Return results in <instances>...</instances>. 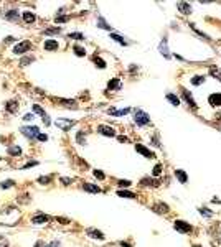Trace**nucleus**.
I'll return each instance as SVG.
<instances>
[{"mask_svg": "<svg viewBox=\"0 0 221 247\" xmlns=\"http://www.w3.org/2000/svg\"><path fill=\"white\" fill-rule=\"evenodd\" d=\"M134 122H136L139 127H144V125H148V124H150V117H148V114H145L144 111H140V109H137Z\"/></svg>", "mask_w": 221, "mask_h": 247, "instance_id": "f257e3e1", "label": "nucleus"}, {"mask_svg": "<svg viewBox=\"0 0 221 247\" xmlns=\"http://www.w3.org/2000/svg\"><path fill=\"white\" fill-rule=\"evenodd\" d=\"M50 221V217H48L46 214H43V213H38V214H35L31 217V222L33 224H45V222Z\"/></svg>", "mask_w": 221, "mask_h": 247, "instance_id": "1a4fd4ad", "label": "nucleus"}, {"mask_svg": "<svg viewBox=\"0 0 221 247\" xmlns=\"http://www.w3.org/2000/svg\"><path fill=\"white\" fill-rule=\"evenodd\" d=\"M61 31V28H46L45 30V35H58V33Z\"/></svg>", "mask_w": 221, "mask_h": 247, "instance_id": "c756f323", "label": "nucleus"}, {"mask_svg": "<svg viewBox=\"0 0 221 247\" xmlns=\"http://www.w3.org/2000/svg\"><path fill=\"white\" fill-rule=\"evenodd\" d=\"M13 180H7V181H3V183H0V188L2 189H5V188H10V186H13Z\"/></svg>", "mask_w": 221, "mask_h": 247, "instance_id": "72a5a7b5", "label": "nucleus"}, {"mask_svg": "<svg viewBox=\"0 0 221 247\" xmlns=\"http://www.w3.org/2000/svg\"><path fill=\"white\" fill-rule=\"evenodd\" d=\"M56 219H58L61 224H69V221L68 219H65V217H56Z\"/></svg>", "mask_w": 221, "mask_h": 247, "instance_id": "3c124183", "label": "nucleus"}, {"mask_svg": "<svg viewBox=\"0 0 221 247\" xmlns=\"http://www.w3.org/2000/svg\"><path fill=\"white\" fill-rule=\"evenodd\" d=\"M76 142H78L79 145H84V144H86V135H84L83 130L78 132V135H76Z\"/></svg>", "mask_w": 221, "mask_h": 247, "instance_id": "a878e982", "label": "nucleus"}, {"mask_svg": "<svg viewBox=\"0 0 221 247\" xmlns=\"http://www.w3.org/2000/svg\"><path fill=\"white\" fill-rule=\"evenodd\" d=\"M55 124H56V127H60L61 130L68 132V130H71V127H73L76 122H74V120H71V119H56Z\"/></svg>", "mask_w": 221, "mask_h": 247, "instance_id": "7ed1b4c3", "label": "nucleus"}, {"mask_svg": "<svg viewBox=\"0 0 221 247\" xmlns=\"http://www.w3.org/2000/svg\"><path fill=\"white\" fill-rule=\"evenodd\" d=\"M68 38H73V40H78V41H83L84 40V35L83 33H78V31H74V33H69Z\"/></svg>", "mask_w": 221, "mask_h": 247, "instance_id": "cd10ccee", "label": "nucleus"}, {"mask_svg": "<svg viewBox=\"0 0 221 247\" xmlns=\"http://www.w3.org/2000/svg\"><path fill=\"white\" fill-rule=\"evenodd\" d=\"M211 74H213V76H216V79H218V81H221V74L218 73V71H215V69H211Z\"/></svg>", "mask_w": 221, "mask_h": 247, "instance_id": "8fccbe9b", "label": "nucleus"}, {"mask_svg": "<svg viewBox=\"0 0 221 247\" xmlns=\"http://www.w3.org/2000/svg\"><path fill=\"white\" fill-rule=\"evenodd\" d=\"M155 208H157L155 211H158V213H167V211H169V206H167V204H162V203L157 204Z\"/></svg>", "mask_w": 221, "mask_h": 247, "instance_id": "473e14b6", "label": "nucleus"}, {"mask_svg": "<svg viewBox=\"0 0 221 247\" xmlns=\"http://www.w3.org/2000/svg\"><path fill=\"white\" fill-rule=\"evenodd\" d=\"M210 102L215 104V106H221V94H213L210 97Z\"/></svg>", "mask_w": 221, "mask_h": 247, "instance_id": "393cba45", "label": "nucleus"}, {"mask_svg": "<svg viewBox=\"0 0 221 247\" xmlns=\"http://www.w3.org/2000/svg\"><path fill=\"white\" fill-rule=\"evenodd\" d=\"M181 94H183V99H185V101L188 102V104H190V106L193 107V109H196V104H195V101H193V97H191L190 94H188V91H185V89H181Z\"/></svg>", "mask_w": 221, "mask_h": 247, "instance_id": "a211bd4d", "label": "nucleus"}, {"mask_svg": "<svg viewBox=\"0 0 221 247\" xmlns=\"http://www.w3.org/2000/svg\"><path fill=\"white\" fill-rule=\"evenodd\" d=\"M98 134L106 135V137H116V130L109 125H99L98 127Z\"/></svg>", "mask_w": 221, "mask_h": 247, "instance_id": "423d86ee", "label": "nucleus"}, {"mask_svg": "<svg viewBox=\"0 0 221 247\" xmlns=\"http://www.w3.org/2000/svg\"><path fill=\"white\" fill-rule=\"evenodd\" d=\"M33 119H35V115H33V114H27L25 117H23V120H27V122H30V120H33Z\"/></svg>", "mask_w": 221, "mask_h": 247, "instance_id": "49530a36", "label": "nucleus"}, {"mask_svg": "<svg viewBox=\"0 0 221 247\" xmlns=\"http://www.w3.org/2000/svg\"><path fill=\"white\" fill-rule=\"evenodd\" d=\"M83 189L84 191H89V193H101V188L98 186V184H93V183H84Z\"/></svg>", "mask_w": 221, "mask_h": 247, "instance_id": "ddd939ff", "label": "nucleus"}, {"mask_svg": "<svg viewBox=\"0 0 221 247\" xmlns=\"http://www.w3.org/2000/svg\"><path fill=\"white\" fill-rule=\"evenodd\" d=\"M35 20H36V17H35V13H33V12H23V22H25V23L31 25Z\"/></svg>", "mask_w": 221, "mask_h": 247, "instance_id": "dca6fc26", "label": "nucleus"}, {"mask_svg": "<svg viewBox=\"0 0 221 247\" xmlns=\"http://www.w3.org/2000/svg\"><path fill=\"white\" fill-rule=\"evenodd\" d=\"M5 18L7 20H10V22H18L20 20V15H18V10H8L7 13H5Z\"/></svg>", "mask_w": 221, "mask_h": 247, "instance_id": "9b49d317", "label": "nucleus"}, {"mask_svg": "<svg viewBox=\"0 0 221 247\" xmlns=\"http://www.w3.org/2000/svg\"><path fill=\"white\" fill-rule=\"evenodd\" d=\"M119 186H124V188H127V186H131V181L129 180H119Z\"/></svg>", "mask_w": 221, "mask_h": 247, "instance_id": "79ce46f5", "label": "nucleus"}, {"mask_svg": "<svg viewBox=\"0 0 221 247\" xmlns=\"http://www.w3.org/2000/svg\"><path fill=\"white\" fill-rule=\"evenodd\" d=\"M86 234H88L91 239H98V241H104L106 239L104 234L101 231H98V229H86Z\"/></svg>", "mask_w": 221, "mask_h": 247, "instance_id": "9d476101", "label": "nucleus"}, {"mask_svg": "<svg viewBox=\"0 0 221 247\" xmlns=\"http://www.w3.org/2000/svg\"><path fill=\"white\" fill-rule=\"evenodd\" d=\"M177 7H178V10L183 13V15H188V13H191V7L190 3H185V2H178L177 3Z\"/></svg>", "mask_w": 221, "mask_h": 247, "instance_id": "f8f14e48", "label": "nucleus"}, {"mask_svg": "<svg viewBox=\"0 0 221 247\" xmlns=\"http://www.w3.org/2000/svg\"><path fill=\"white\" fill-rule=\"evenodd\" d=\"M136 150H137V152H139V153H140L142 156H145V158H153V156H155V155H153L150 150H148V148H145V147H144L142 144H136Z\"/></svg>", "mask_w": 221, "mask_h": 247, "instance_id": "6e6552de", "label": "nucleus"}, {"mask_svg": "<svg viewBox=\"0 0 221 247\" xmlns=\"http://www.w3.org/2000/svg\"><path fill=\"white\" fill-rule=\"evenodd\" d=\"M5 111L10 112V114L17 112V111H18V102H17V101H8V102L5 104Z\"/></svg>", "mask_w": 221, "mask_h": 247, "instance_id": "2eb2a0df", "label": "nucleus"}, {"mask_svg": "<svg viewBox=\"0 0 221 247\" xmlns=\"http://www.w3.org/2000/svg\"><path fill=\"white\" fill-rule=\"evenodd\" d=\"M0 140H2V135H0Z\"/></svg>", "mask_w": 221, "mask_h": 247, "instance_id": "4d7b16f0", "label": "nucleus"}, {"mask_svg": "<svg viewBox=\"0 0 221 247\" xmlns=\"http://www.w3.org/2000/svg\"><path fill=\"white\" fill-rule=\"evenodd\" d=\"M8 155H12V156H20V155H22V148H20L18 145L8 147Z\"/></svg>", "mask_w": 221, "mask_h": 247, "instance_id": "f3484780", "label": "nucleus"}, {"mask_svg": "<svg viewBox=\"0 0 221 247\" xmlns=\"http://www.w3.org/2000/svg\"><path fill=\"white\" fill-rule=\"evenodd\" d=\"M121 245H122V247H132L131 244H127V242H124V241L121 242Z\"/></svg>", "mask_w": 221, "mask_h": 247, "instance_id": "6e6d98bb", "label": "nucleus"}, {"mask_svg": "<svg viewBox=\"0 0 221 247\" xmlns=\"http://www.w3.org/2000/svg\"><path fill=\"white\" fill-rule=\"evenodd\" d=\"M195 247H198V245H195Z\"/></svg>", "mask_w": 221, "mask_h": 247, "instance_id": "13d9d810", "label": "nucleus"}, {"mask_svg": "<svg viewBox=\"0 0 221 247\" xmlns=\"http://www.w3.org/2000/svg\"><path fill=\"white\" fill-rule=\"evenodd\" d=\"M173 227L178 232H181V234H188V232H191V226L188 224V222H185V221H175Z\"/></svg>", "mask_w": 221, "mask_h": 247, "instance_id": "39448f33", "label": "nucleus"}, {"mask_svg": "<svg viewBox=\"0 0 221 247\" xmlns=\"http://www.w3.org/2000/svg\"><path fill=\"white\" fill-rule=\"evenodd\" d=\"M50 181H51V176H40L38 178V183L40 184H48Z\"/></svg>", "mask_w": 221, "mask_h": 247, "instance_id": "c9c22d12", "label": "nucleus"}, {"mask_svg": "<svg viewBox=\"0 0 221 247\" xmlns=\"http://www.w3.org/2000/svg\"><path fill=\"white\" fill-rule=\"evenodd\" d=\"M31 61H35V58H33V56H27V58H23V59L20 61V64H22V66H27L28 63H31Z\"/></svg>", "mask_w": 221, "mask_h": 247, "instance_id": "e433bc0d", "label": "nucleus"}, {"mask_svg": "<svg viewBox=\"0 0 221 247\" xmlns=\"http://www.w3.org/2000/svg\"><path fill=\"white\" fill-rule=\"evenodd\" d=\"M46 247H60V242H58V241H53V242H50Z\"/></svg>", "mask_w": 221, "mask_h": 247, "instance_id": "09e8293b", "label": "nucleus"}, {"mask_svg": "<svg viewBox=\"0 0 221 247\" xmlns=\"http://www.w3.org/2000/svg\"><path fill=\"white\" fill-rule=\"evenodd\" d=\"M20 132H22V134L27 137V139H36V137H38V134H40L38 127H35V125H30V127H22V129H20Z\"/></svg>", "mask_w": 221, "mask_h": 247, "instance_id": "20e7f679", "label": "nucleus"}, {"mask_svg": "<svg viewBox=\"0 0 221 247\" xmlns=\"http://www.w3.org/2000/svg\"><path fill=\"white\" fill-rule=\"evenodd\" d=\"M201 83H205V78H203V76H196V78L191 79V84H193V86H200Z\"/></svg>", "mask_w": 221, "mask_h": 247, "instance_id": "7c9ffc66", "label": "nucleus"}, {"mask_svg": "<svg viewBox=\"0 0 221 247\" xmlns=\"http://www.w3.org/2000/svg\"><path fill=\"white\" fill-rule=\"evenodd\" d=\"M98 26L102 28V30H107V31L112 30V28H111V25H107V23H106V20H104L102 17H98Z\"/></svg>", "mask_w": 221, "mask_h": 247, "instance_id": "412c9836", "label": "nucleus"}, {"mask_svg": "<svg viewBox=\"0 0 221 247\" xmlns=\"http://www.w3.org/2000/svg\"><path fill=\"white\" fill-rule=\"evenodd\" d=\"M93 173H94V176H96V178H99V180H104V173L101 172V170H94Z\"/></svg>", "mask_w": 221, "mask_h": 247, "instance_id": "37998d69", "label": "nucleus"}, {"mask_svg": "<svg viewBox=\"0 0 221 247\" xmlns=\"http://www.w3.org/2000/svg\"><path fill=\"white\" fill-rule=\"evenodd\" d=\"M35 165H38V161H30V163H27L25 167H23V170H27V168H30V167H35Z\"/></svg>", "mask_w": 221, "mask_h": 247, "instance_id": "de8ad7c7", "label": "nucleus"}, {"mask_svg": "<svg viewBox=\"0 0 221 247\" xmlns=\"http://www.w3.org/2000/svg\"><path fill=\"white\" fill-rule=\"evenodd\" d=\"M200 213H201L203 216H206V217H211V216H213V211H208L206 208H200Z\"/></svg>", "mask_w": 221, "mask_h": 247, "instance_id": "58836bf2", "label": "nucleus"}, {"mask_svg": "<svg viewBox=\"0 0 221 247\" xmlns=\"http://www.w3.org/2000/svg\"><path fill=\"white\" fill-rule=\"evenodd\" d=\"M94 63H96V66H99L101 69H104L106 68V63L101 58H98V56H94Z\"/></svg>", "mask_w": 221, "mask_h": 247, "instance_id": "f704fd0d", "label": "nucleus"}, {"mask_svg": "<svg viewBox=\"0 0 221 247\" xmlns=\"http://www.w3.org/2000/svg\"><path fill=\"white\" fill-rule=\"evenodd\" d=\"M60 102H63L66 107H74V109H76V102H74V101H68V99H60Z\"/></svg>", "mask_w": 221, "mask_h": 247, "instance_id": "2f4dec72", "label": "nucleus"}, {"mask_svg": "<svg viewBox=\"0 0 221 247\" xmlns=\"http://www.w3.org/2000/svg\"><path fill=\"white\" fill-rule=\"evenodd\" d=\"M69 20V17L68 15H63V17H56V23H66V22H68Z\"/></svg>", "mask_w": 221, "mask_h": 247, "instance_id": "ea45409f", "label": "nucleus"}, {"mask_svg": "<svg viewBox=\"0 0 221 247\" xmlns=\"http://www.w3.org/2000/svg\"><path fill=\"white\" fill-rule=\"evenodd\" d=\"M129 112H131V109H121V111H116V109H111V111H109V114H111V115H126V114H129Z\"/></svg>", "mask_w": 221, "mask_h": 247, "instance_id": "4be33fe9", "label": "nucleus"}, {"mask_svg": "<svg viewBox=\"0 0 221 247\" xmlns=\"http://www.w3.org/2000/svg\"><path fill=\"white\" fill-rule=\"evenodd\" d=\"M36 139L40 140V142H46V140H48V135H46V134H38Z\"/></svg>", "mask_w": 221, "mask_h": 247, "instance_id": "a18cd8bd", "label": "nucleus"}, {"mask_svg": "<svg viewBox=\"0 0 221 247\" xmlns=\"http://www.w3.org/2000/svg\"><path fill=\"white\" fill-rule=\"evenodd\" d=\"M43 48H45V51H56V50L60 48V45H58V41H56V40L50 38V40H45Z\"/></svg>", "mask_w": 221, "mask_h": 247, "instance_id": "0eeeda50", "label": "nucleus"}, {"mask_svg": "<svg viewBox=\"0 0 221 247\" xmlns=\"http://www.w3.org/2000/svg\"><path fill=\"white\" fill-rule=\"evenodd\" d=\"M167 99L173 104V106H180V99L175 96V94H167Z\"/></svg>", "mask_w": 221, "mask_h": 247, "instance_id": "bb28decb", "label": "nucleus"}, {"mask_svg": "<svg viewBox=\"0 0 221 247\" xmlns=\"http://www.w3.org/2000/svg\"><path fill=\"white\" fill-rule=\"evenodd\" d=\"M107 87L109 89H116V91H119V89L122 87V84H121V81H119L117 78L116 79H112V81H109V84H107Z\"/></svg>", "mask_w": 221, "mask_h": 247, "instance_id": "aec40b11", "label": "nucleus"}, {"mask_svg": "<svg viewBox=\"0 0 221 247\" xmlns=\"http://www.w3.org/2000/svg\"><path fill=\"white\" fill-rule=\"evenodd\" d=\"M153 176H158V175H160L162 173V165L160 163H158V165H155V167H153Z\"/></svg>", "mask_w": 221, "mask_h": 247, "instance_id": "4c0bfd02", "label": "nucleus"}, {"mask_svg": "<svg viewBox=\"0 0 221 247\" xmlns=\"http://www.w3.org/2000/svg\"><path fill=\"white\" fill-rule=\"evenodd\" d=\"M35 247H46V244H45L43 241H38L36 244H35Z\"/></svg>", "mask_w": 221, "mask_h": 247, "instance_id": "864d4df0", "label": "nucleus"}, {"mask_svg": "<svg viewBox=\"0 0 221 247\" xmlns=\"http://www.w3.org/2000/svg\"><path fill=\"white\" fill-rule=\"evenodd\" d=\"M73 50H74V55H76V56H84V55H86V50L83 48V46H78V45H76Z\"/></svg>", "mask_w": 221, "mask_h": 247, "instance_id": "c85d7f7f", "label": "nucleus"}, {"mask_svg": "<svg viewBox=\"0 0 221 247\" xmlns=\"http://www.w3.org/2000/svg\"><path fill=\"white\" fill-rule=\"evenodd\" d=\"M158 51H160V55H163L165 58H170V55H169V48H167V38H163V40L160 41Z\"/></svg>", "mask_w": 221, "mask_h": 247, "instance_id": "4468645a", "label": "nucleus"}, {"mask_svg": "<svg viewBox=\"0 0 221 247\" xmlns=\"http://www.w3.org/2000/svg\"><path fill=\"white\" fill-rule=\"evenodd\" d=\"M33 111H35L36 114H40V115L43 117V115H45V111H43V109L40 107V106H38V104H35V106H33Z\"/></svg>", "mask_w": 221, "mask_h": 247, "instance_id": "a19ab883", "label": "nucleus"}, {"mask_svg": "<svg viewBox=\"0 0 221 247\" xmlns=\"http://www.w3.org/2000/svg\"><path fill=\"white\" fill-rule=\"evenodd\" d=\"M175 176L178 178L180 183H186V180H188V176H186V173L183 170H175Z\"/></svg>", "mask_w": 221, "mask_h": 247, "instance_id": "6ab92c4d", "label": "nucleus"}, {"mask_svg": "<svg viewBox=\"0 0 221 247\" xmlns=\"http://www.w3.org/2000/svg\"><path fill=\"white\" fill-rule=\"evenodd\" d=\"M31 50V41H20V43H17L15 45V48H13V53L15 55H25L27 51H30Z\"/></svg>", "mask_w": 221, "mask_h": 247, "instance_id": "f03ea898", "label": "nucleus"}, {"mask_svg": "<svg viewBox=\"0 0 221 247\" xmlns=\"http://www.w3.org/2000/svg\"><path fill=\"white\" fill-rule=\"evenodd\" d=\"M111 38H112L114 41H117L119 45H122V46H127V41L124 40V38L121 35H116V33H111Z\"/></svg>", "mask_w": 221, "mask_h": 247, "instance_id": "5701e85b", "label": "nucleus"}, {"mask_svg": "<svg viewBox=\"0 0 221 247\" xmlns=\"http://www.w3.org/2000/svg\"><path fill=\"white\" fill-rule=\"evenodd\" d=\"M119 140H121V142H129V139H127V137H122V135L119 137Z\"/></svg>", "mask_w": 221, "mask_h": 247, "instance_id": "5fc2aeb1", "label": "nucleus"}, {"mask_svg": "<svg viewBox=\"0 0 221 247\" xmlns=\"http://www.w3.org/2000/svg\"><path fill=\"white\" fill-rule=\"evenodd\" d=\"M41 120H43V124H45V125H46V127H48V125H50V124H51V120H50V117H48V115H46V114H45V115H43V117H41Z\"/></svg>", "mask_w": 221, "mask_h": 247, "instance_id": "c03bdc74", "label": "nucleus"}, {"mask_svg": "<svg viewBox=\"0 0 221 247\" xmlns=\"http://www.w3.org/2000/svg\"><path fill=\"white\" fill-rule=\"evenodd\" d=\"M61 181H63V184H69L73 180H71V178H61Z\"/></svg>", "mask_w": 221, "mask_h": 247, "instance_id": "603ef678", "label": "nucleus"}, {"mask_svg": "<svg viewBox=\"0 0 221 247\" xmlns=\"http://www.w3.org/2000/svg\"><path fill=\"white\" fill-rule=\"evenodd\" d=\"M117 194L121 198H129V199H134V198H137L134 193H131V191H124V189H121V191H117Z\"/></svg>", "mask_w": 221, "mask_h": 247, "instance_id": "b1692460", "label": "nucleus"}]
</instances>
